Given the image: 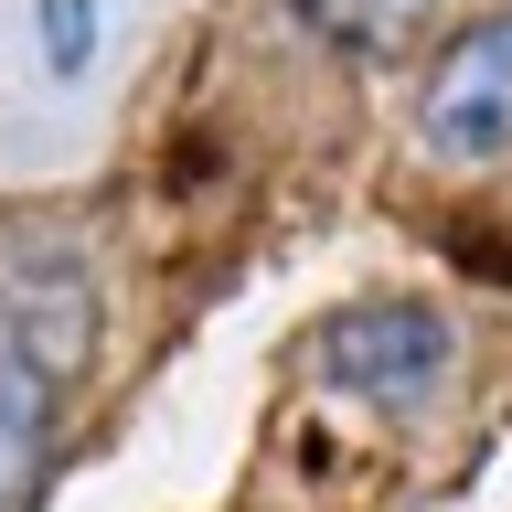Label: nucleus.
<instances>
[{
  "instance_id": "1",
  "label": "nucleus",
  "mask_w": 512,
  "mask_h": 512,
  "mask_svg": "<svg viewBox=\"0 0 512 512\" xmlns=\"http://www.w3.org/2000/svg\"><path fill=\"white\" fill-rule=\"evenodd\" d=\"M96 363V267L75 246H22L0 256V512L32 502L54 406Z\"/></svg>"
},
{
  "instance_id": "2",
  "label": "nucleus",
  "mask_w": 512,
  "mask_h": 512,
  "mask_svg": "<svg viewBox=\"0 0 512 512\" xmlns=\"http://www.w3.org/2000/svg\"><path fill=\"white\" fill-rule=\"evenodd\" d=\"M459 342H448V320L427 299H363L320 331V374L363 395V406H416V395H438Z\"/></svg>"
},
{
  "instance_id": "3",
  "label": "nucleus",
  "mask_w": 512,
  "mask_h": 512,
  "mask_svg": "<svg viewBox=\"0 0 512 512\" xmlns=\"http://www.w3.org/2000/svg\"><path fill=\"white\" fill-rule=\"evenodd\" d=\"M416 139L438 160H512V11L470 22L416 86Z\"/></svg>"
},
{
  "instance_id": "4",
  "label": "nucleus",
  "mask_w": 512,
  "mask_h": 512,
  "mask_svg": "<svg viewBox=\"0 0 512 512\" xmlns=\"http://www.w3.org/2000/svg\"><path fill=\"white\" fill-rule=\"evenodd\" d=\"M32 54L54 86H86L107 54V0H32Z\"/></svg>"
},
{
  "instance_id": "5",
  "label": "nucleus",
  "mask_w": 512,
  "mask_h": 512,
  "mask_svg": "<svg viewBox=\"0 0 512 512\" xmlns=\"http://www.w3.org/2000/svg\"><path fill=\"white\" fill-rule=\"evenodd\" d=\"M320 43H352V54H384V43H406L438 0H288Z\"/></svg>"
}]
</instances>
